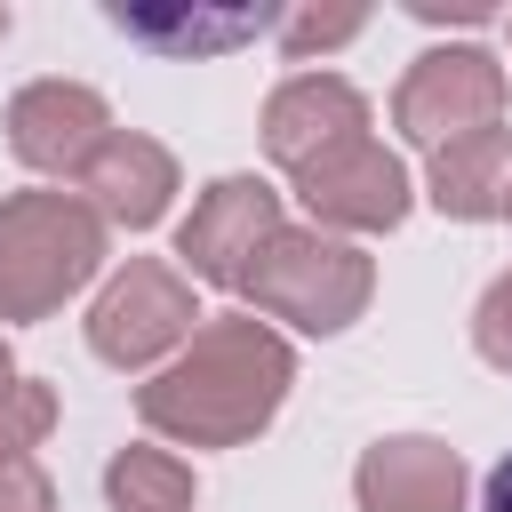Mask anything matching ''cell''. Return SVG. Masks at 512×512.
<instances>
[{
    "instance_id": "cell-3",
    "label": "cell",
    "mask_w": 512,
    "mask_h": 512,
    "mask_svg": "<svg viewBox=\"0 0 512 512\" xmlns=\"http://www.w3.org/2000/svg\"><path fill=\"white\" fill-rule=\"evenodd\" d=\"M240 296L256 304V320H288L296 336H344L376 296V256L320 224H280L248 264Z\"/></svg>"
},
{
    "instance_id": "cell-2",
    "label": "cell",
    "mask_w": 512,
    "mask_h": 512,
    "mask_svg": "<svg viewBox=\"0 0 512 512\" xmlns=\"http://www.w3.org/2000/svg\"><path fill=\"white\" fill-rule=\"evenodd\" d=\"M112 256V224L80 192H8L0 200V320L64 312Z\"/></svg>"
},
{
    "instance_id": "cell-21",
    "label": "cell",
    "mask_w": 512,
    "mask_h": 512,
    "mask_svg": "<svg viewBox=\"0 0 512 512\" xmlns=\"http://www.w3.org/2000/svg\"><path fill=\"white\" fill-rule=\"evenodd\" d=\"M0 40H8V8H0Z\"/></svg>"
},
{
    "instance_id": "cell-22",
    "label": "cell",
    "mask_w": 512,
    "mask_h": 512,
    "mask_svg": "<svg viewBox=\"0 0 512 512\" xmlns=\"http://www.w3.org/2000/svg\"><path fill=\"white\" fill-rule=\"evenodd\" d=\"M504 216H512V200H504Z\"/></svg>"
},
{
    "instance_id": "cell-16",
    "label": "cell",
    "mask_w": 512,
    "mask_h": 512,
    "mask_svg": "<svg viewBox=\"0 0 512 512\" xmlns=\"http://www.w3.org/2000/svg\"><path fill=\"white\" fill-rule=\"evenodd\" d=\"M272 32H280V48H288L296 64H312V56L344 48V40H360V32H368V8H288Z\"/></svg>"
},
{
    "instance_id": "cell-9",
    "label": "cell",
    "mask_w": 512,
    "mask_h": 512,
    "mask_svg": "<svg viewBox=\"0 0 512 512\" xmlns=\"http://www.w3.org/2000/svg\"><path fill=\"white\" fill-rule=\"evenodd\" d=\"M464 456L432 432H384L352 464V504L360 512H464Z\"/></svg>"
},
{
    "instance_id": "cell-18",
    "label": "cell",
    "mask_w": 512,
    "mask_h": 512,
    "mask_svg": "<svg viewBox=\"0 0 512 512\" xmlns=\"http://www.w3.org/2000/svg\"><path fill=\"white\" fill-rule=\"evenodd\" d=\"M0 512H56V480L32 456H8L0 464Z\"/></svg>"
},
{
    "instance_id": "cell-5",
    "label": "cell",
    "mask_w": 512,
    "mask_h": 512,
    "mask_svg": "<svg viewBox=\"0 0 512 512\" xmlns=\"http://www.w3.org/2000/svg\"><path fill=\"white\" fill-rule=\"evenodd\" d=\"M504 64L488 56V48H472V40H448V48H424L408 72H400V88H392V128L408 136V144H424V152H440V144H456V136H480V128H496L504 120Z\"/></svg>"
},
{
    "instance_id": "cell-11",
    "label": "cell",
    "mask_w": 512,
    "mask_h": 512,
    "mask_svg": "<svg viewBox=\"0 0 512 512\" xmlns=\"http://www.w3.org/2000/svg\"><path fill=\"white\" fill-rule=\"evenodd\" d=\"M80 200L112 224V232H152L176 200V152L144 128H112V144L88 160L80 176Z\"/></svg>"
},
{
    "instance_id": "cell-1",
    "label": "cell",
    "mask_w": 512,
    "mask_h": 512,
    "mask_svg": "<svg viewBox=\"0 0 512 512\" xmlns=\"http://www.w3.org/2000/svg\"><path fill=\"white\" fill-rule=\"evenodd\" d=\"M296 384V352L256 312H216L192 328V344L136 384V416L168 448H240L256 440Z\"/></svg>"
},
{
    "instance_id": "cell-15",
    "label": "cell",
    "mask_w": 512,
    "mask_h": 512,
    "mask_svg": "<svg viewBox=\"0 0 512 512\" xmlns=\"http://www.w3.org/2000/svg\"><path fill=\"white\" fill-rule=\"evenodd\" d=\"M48 432H56V384L16 376V384L0 392V464H8V456H32Z\"/></svg>"
},
{
    "instance_id": "cell-10",
    "label": "cell",
    "mask_w": 512,
    "mask_h": 512,
    "mask_svg": "<svg viewBox=\"0 0 512 512\" xmlns=\"http://www.w3.org/2000/svg\"><path fill=\"white\" fill-rule=\"evenodd\" d=\"M352 136H368V96L352 80H336V72H296V80H280L264 96V152L288 176L312 168L320 152L352 144Z\"/></svg>"
},
{
    "instance_id": "cell-17",
    "label": "cell",
    "mask_w": 512,
    "mask_h": 512,
    "mask_svg": "<svg viewBox=\"0 0 512 512\" xmlns=\"http://www.w3.org/2000/svg\"><path fill=\"white\" fill-rule=\"evenodd\" d=\"M472 352H480L496 376H512V272H496V280L480 288V304H472Z\"/></svg>"
},
{
    "instance_id": "cell-4",
    "label": "cell",
    "mask_w": 512,
    "mask_h": 512,
    "mask_svg": "<svg viewBox=\"0 0 512 512\" xmlns=\"http://www.w3.org/2000/svg\"><path fill=\"white\" fill-rule=\"evenodd\" d=\"M192 328H200L192 280H184L176 264H160V256H128V264L96 288V304H88V352H96L104 368H120V376L168 368V360L192 344Z\"/></svg>"
},
{
    "instance_id": "cell-7",
    "label": "cell",
    "mask_w": 512,
    "mask_h": 512,
    "mask_svg": "<svg viewBox=\"0 0 512 512\" xmlns=\"http://www.w3.org/2000/svg\"><path fill=\"white\" fill-rule=\"evenodd\" d=\"M280 184L264 176H216L192 216L176 224V256H184V280H208V288H240L248 264L264 256V240L280 232Z\"/></svg>"
},
{
    "instance_id": "cell-8",
    "label": "cell",
    "mask_w": 512,
    "mask_h": 512,
    "mask_svg": "<svg viewBox=\"0 0 512 512\" xmlns=\"http://www.w3.org/2000/svg\"><path fill=\"white\" fill-rule=\"evenodd\" d=\"M112 144V104L88 80H24L8 96V152L32 176H64L80 184L88 160Z\"/></svg>"
},
{
    "instance_id": "cell-23",
    "label": "cell",
    "mask_w": 512,
    "mask_h": 512,
    "mask_svg": "<svg viewBox=\"0 0 512 512\" xmlns=\"http://www.w3.org/2000/svg\"><path fill=\"white\" fill-rule=\"evenodd\" d=\"M504 32H512V16H504Z\"/></svg>"
},
{
    "instance_id": "cell-20",
    "label": "cell",
    "mask_w": 512,
    "mask_h": 512,
    "mask_svg": "<svg viewBox=\"0 0 512 512\" xmlns=\"http://www.w3.org/2000/svg\"><path fill=\"white\" fill-rule=\"evenodd\" d=\"M16 376H24V368H16V360H8V336H0V392H8V384H16Z\"/></svg>"
},
{
    "instance_id": "cell-14",
    "label": "cell",
    "mask_w": 512,
    "mask_h": 512,
    "mask_svg": "<svg viewBox=\"0 0 512 512\" xmlns=\"http://www.w3.org/2000/svg\"><path fill=\"white\" fill-rule=\"evenodd\" d=\"M192 496H200L192 464L160 440H136L104 464V504L112 512H192Z\"/></svg>"
},
{
    "instance_id": "cell-6",
    "label": "cell",
    "mask_w": 512,
    "mask_h": 512,
    "mask_svg": "<svg viewBox=\"0 0 512 512\" xmlns=\"http://www.w3.org/2000/svg\"><path fill=\"white\" fill-rule=\"evenodd\" d=\"M288 184H296L304 216H312L320 232H336V240L392 232V224H408V208H416L400 152H384L376 136H352V144L320 152V160H312V168H296Z\"/></svg>"
},
{
    "instance_id": "cell-13",
    "label": "cell",
    "mask_w": 512,
    "mask_h": 512,
    "mask_svg": "<svg viewBox=\"0 0 512 512\" xmlns=\"http://www.w3.org/2000/svg\"><path fill=\"white\" fill-rule=\"evenodd\" d=\"M104 16L128 40L160 48V56H224V48H240V40H256V32L280 24L272 8H128V0H112Z\"/></svg>"
},
{
    "instance_id": "cell-12",
    "label": "cell",
    "mask_w": 512,
    "mask_h": 512,
    "mask_svg": "<svg viewBox=\"0 0 512 512\" xmlns=\"http://www.w3.org/2000/svg\"><path fill=\"white\" fill-rule=\"evenodd\" d=\"M424 200H432L440 216H456V224H488V216H504V200H512V120L440 144L432 168H424Z\"/></svg>"
},
{
    "instance_id": "cell-19",
    "label": "cell",
    "mask_w": 512,
    "mask_h": 512,
    "mask_svg": "<svg viewBox=\"0 0 512 512\" xmlns=\"http://www.w3.org/2000/svg\"><path fill=\"white\" fill-rule=\"evenodd\" d=\"M480 512H512V448L488 464V480H480Z\"/></svg>"
}]
</instances>
